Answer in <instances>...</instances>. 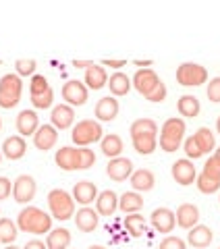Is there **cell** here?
<instances>
[{
	"instance_id": "1",
	"label": "cell",
	"mask_w": 220,
	"mask_h": 249,
	"mask_svg": "<svg viewBox=\"0 0 220 249\" xmlns=\"http://www.w3.org/2000/svg\"><path fill=\"white\" fill-rule=\"evenodd\" d=\"M131 143L135 152L141 156H150L158 147V124L152 119H137L133 121L131 129Z\"/></svg>"
},
{
	"instance_id": "2",
	"label": "cell",
	"mask_w": 220,
	"mask_h": 249,
	"mask_svg": "<svg viewBox=\"0 0 220 249\" xmlns=\"http://www.w3.org/2000/svg\"><path fill=\"white\" fill-rule=\"evenodd\" d=\"M17 227L23 232H31V235H44V232L52 231V216L46 214L44 210L36 206L23 208L17 216Z\"/></svg>"
},
{
	"instance_id": "3",
	"label": "cell",
	"mask_w": 220,
	"mask_h": 249,
	"mask_svg": "<svg viewBox=\"0 0 220 249\" xmlns=\"http://www.w3.org/2000/svg\"><path fill=\"white\" fill-rule=\"evenodd\" d=\"M185 121L179 116L166 119L160 127V150L164 152H177L185 142Z\"/></svg>"
},
{
	"instance_id": "4",
	"label": "cell",
	"mask_w": 220,
	"mask_h": 249,
	"mask_svg": "<svg viewBox=\"0 0 220 249\" xmlns=\"http://www.w3.org/2000/svg\"><path fill=\"white\" fill-rule=\"evenodd\" d=\"M23 81L17 73H6L0 77V108H15L21 102Z\"/></svg>"
},
{
	"instance_id": "5",
	"label": "cell",
	"mask_w": 220,
	"mask_h": 249,
	"mask_svg": "<svg viewBox=\"0 0 220 249\" xmlns=\"http://www.w3.org/2000/svg\"><path fill=\"white\" fill-rule=\"evenodd\" d=\"M48 208L50 216L56 220H69L71 216H75V199L65 189H52L48 193Z\"/></svg>"
},
{
	"instance_id": "6",
	"label": "cell",
	"mask_w": 220,
	"mask_h": 249,
	"mask_svg": "<svg viewBox=\"0 0 220 249\" xmlns=\"http://www.w3.org/2000/svg\"><path fill=\"white\" fill-rule=\"evenodd\" d=\"M104 137V131H102V124L98 121L92 119H83L73 127V133H71V139L79 145V147H88L90 143L102 142Z\"/></svg>"
},
{
	"instance_id": "7",
	"label": "cell",
	"mask_w": 220,
	"mask_h": 249,
	"mask_svg": "<svg viewBox=\"0 0 220 249\" xmlns=\"http://www.w3.org/2000/svg\"><path fill=\"white\" fill-rule=\"evenodd\" d=\"M195 183H198V189L202 193H216L220 191V160L216 156H210L206 160V164H203V170L195 178Z\"/></svg>"
},
{
	"instance_id": "8",
	"label": "cell",
	"mask_w": 220,
	"mask_h": 249,
	"mask_svg": "<svg viewBox=\"0 0 220 249\" xmlns=\"http://www.w3.org/2000/svg\"><path fill=\"white\" fill-rule=\"evenodd\" d=\"M208 81L206 67L198 65V62H183L177 69V83L185 85V88H198V85Z\"/></svg>"
},
{
	"instance_id": "9",
	"label": "cell",
	"mask_w": 220,
	"mask_h": 249,
	"mask_svg": "<svg viewBox=\"0 0 220 249\" xmlns=\"http://www.w3.org/2000/svg\"><path fill=\"white\" fill-rule=\"evenodd\" d=\"M36 193H37V185L31 175H19L13 181V197L17 204H29V201H34Z\"/></svg>"
},
{
	"instance_id": "10",
	"label": "cell",
	"mask_w": 220,
	"mask_h": 249,
	"mask_svg": "<svg viewBox=\"0 0 220 249\" xmlns=\"http://www.w3.org/2000/svg\"><path fill=\"white\" fill-rule=\"evenodd\" d=\"M88 96H90V89L88 85H85L83 81L79 79H71L67 81L65 85H62V98L67 100L69 106H83L85 102H88Z\"/></svg>"
},
{
	"instance_id": "11",
	"label": "cell",
	"mask_w": 220,
	"mask_h": 249,
	"mask_svg": "<svg viewBox=\"0 0 220 249\" xmlns=\"http://www.w3.org/2000/svg\"><path fill=\"white\" fill-rule=\"evenodd\" d=\"M170 173H172V178H175L179 185H183V187L195 183V178H198V170H195L193 162H191L189 158H181V160H177L175 164H172Z\"/></svg>"
},
{
	"instance_id": "12",
	"label": "cell",
	"mask_w": 220,
	"mask_h": 249,
	"mask_svg": "<svg viewBox=\"0 0 220 249\" xmlns=\"http://www.w3.org/2000/svg\"><path fill=\"white\" fill-rule=\"evenodd\" d=\"M158 81H160V77L154 69H137V73L133 75V79H131L133 88H135L141 96H147V93L158 85Z\"/></svg>"
},
{
	"instance_id": "13",
	"label": "cell",
	"mask_w": 220,
	"mask_h": 249,
	"mask_svg": "<svg viewBox=\"0 0 220 249\" xmlns=\"http://www.w3.org/2000/svg\"><path fill=\"white\" fill-rule=\"evenodd\" d=\"M50 121H52V127L56 131H65L69 127L75 124V108L69 106V104H58L52 108V114H50Z\"/></svg>"
},
{
	"instance_id": "14",
	"label": "cell",
	"mask_w": 220,
	"mask_h": 249,
	"mask_svg": "<svg viewBox=\"0 0 220 249\" xmlns=\"http://www.w3.org/2000/svg\"><path fill=\"white\" fill-rule=\"evenodd\" d=\"M106 175L116 183L127 181V178H131V175H133V162L129 158H123V156L112 158L106 166Z\"/></svg>"
},
{
	"instance_id": "15",
	"label": "cell",
	"mask_w": 220,
	"mask_h": 249,
	"mask_svg": "<svg viewBox=\"0 0 220 249\" xmlns=\"http://www.w3.org/2000/svg\"><path fill=\"white\" fill-rule=\"evenodd\" d=\"M150 220H152V227L158 232H164V235L172 232V229L177 227V218L170 208H156L150 216Z\"/></svg>"
},
{
	"instance_id": "16",
	"label": "cell",
	"mask_w": 220,
	"mask_h": 249,
	"mask_svg": "<svg viewBox=\"0 0 220 249\" xmlns=\"http://www.w3.org/2000/svg\"><path fill=\"white\" fill-rule=\"evenodd\" d=\"M175 218H177V224L181 229H193L200 224V208L195 204H181L175 212Z\"/></svg>"
},
{
	"instance_id": "17",
	"label": "cell",
	"mask_w": 220,
	"mask_h": 249,
	"mask_svg": "<svg viewBox=\"0 0 220 249\" xmlns=\"http://www.w3.org/2000/svg\"><path fill=\"white\" fill-rule=\"evenodd\" d=\"M71 196H73V199L77 201V204H81L85 208V206H90L98 199V187L92 181H79V183H75Z\"/></svg>"
},
{
	"instance_id": "18",
	"label": "cell",
	"mask_w": 220,
	"mask_h": 249,
	"mask_svg": "<svg viewBox=\"0 0 220 249\" xmlns=\"http://www.w3.org/2000/svg\"><path fill=\"white\" fill-rule=\"evenodd\" d=\"M56 142H58V131L54 129L52 124H40V129H37L34 135V145L37 150L48 152L56 145Z\"/></svg>"
},
{
	"instance_id": "19",
	"label": "cell",
	"mask_w": 220,
	"mask_h": 249,
	"mask_svg": "<svg viewBox=\"0 0 220 249\" xmlns=\"http://www.w3.org/2000/svg\"><path fill=\"white\" fill-rule=\"evenodd\" d=\"M54 162L58 164V168L67 170V173L79 170V147H60V150H56Z\"/></svg>"
},
{
	"instance_id": "20",
	"label": "cell",
	"mask_w": 220,
	"mask_h": 249,
	"mask_svg": "<svg viewBox=\"0 0 220 249\" xmlns=\"http://www.w3.org/2000/svg\"><path fill=\"white\" fill-rule=\"evenodd\" d=\"M119 110H121L119 100H116L114 96H106V98L98 100V104H96V119L102 121V123H110V121H114L116 116H119Z\"/></svg>"
},
{
	"instance_id": "21",
	"label": "cell",
	"mask_w": 220,
	"mask_h": 249,
	"mask_svg": "<svg viewBox=\"0 0 220 249\" xmlns=\"http://www.w3.org/2000/svg\"><path fill=\"white\" fill-rule=\"evenodd\" d=\"M98 222H100V214L90 206L81 208L79 212L75 214V227L81 232H93L98 229Z\"/></svg>"
},
{
	"instance_id": "22",
	"label": "cell",
	"mask_w": 220,
	"mask_h": 249,
	"mask_svg": "<svg viewBox=\"0 0 220 249\" xmlns=\"http://www.w3.org/2000/svg\"><path fill=\"white\" fill-rule=\"evenodd\" d=\"M212 241H214V232H212V229L206 227V224H198V227L189 229V232H187V243L193 245L195 249L208 247Z\"/></svg>"
},
{
	"instance_id": "23",
	"label": "cell",
	"mask_w": 220,
	"mask_h": 249,
	"mask_svg": "<svg viewBox=\"0 0 220 249\" xmlns=\"http://www.w3.org/2000/svg\"><path fill=\"white\" fill-rule=\"evenodd\" d=\"M40 129V119L34 110H21L17 116V133L21 137L36 135V131Z\"/></svg>"
},
{
	"instance_id": "24",
	"label": "cell",
	"mask_w": 220,
	"mask_h": 249,
	"mask_svg": "<svg viewBox=\"0 0 220 249\" xmlns=\"http://www.w3.org/2000/svg\"><path fill=\"white\" fill-rule=\"evenodd\" d=\"M0 150H2V156H6L9 160H21L27 152V143L21 135H11V137L4 139V143Z\"/></svg>"
},
{
	"instance_id": "25",
	"label": "cell",
	"mask_w": 220,
	"mask_h": 249,
	"mask_svg": "<svg viewBox=\"0 0 220 249\" xmlns=\"http://www.w3.org/2000/svg\"><path fill=\"white\" fill-rule=\"evenodd\" d=\"M116 210H119V196L112 191V189H106L98 193V199H96V212L100 216H112Z\"/></svg>"
},
{
	"instance_id": "26",
	"label": "cell",
	"mask_w": 220,
	"mask_h": 249,
	"mask_svg": "<svg viewBox=\"0 0 220 249\" xmlns=\"http://www.w3.org/2000/svg\"><path fill=\"white\" fill-rule=\"evenodd\" d=\"M83 83L88 85V89H102L104 85H108V75H106V69L104 67H98L96 62L85 69V77H83Z\"/></svg>"
},
{
	"instance_id": "27",
	"label": "cell",
	"mask_w": 220,
	"mask_h": 249,
	"mask_svg": "<svg viewBox=\"0 0 220 249\" xmlns=\"http://www.w3.org/2000/svg\"><path fill=\"white\" fill-rule=\"evenodd\" d=\"M154 185H156V177L150 168H139V170H133V175H131V187H133V191H152L154 189Z\"/></svg>"
},
{
	"instance_id": "28",
	"label": "cell",
	"mask_w": 220,
	"mask_h": 249,
	"mask_svg": "<svg viewBox=\"0 0 220 249\" xmlns=\"http://www.w3.org/2000/svg\"><path fill=\"white\" fill-rule=\"evenodd\" d=\"M144 208V197L137 191H125L119 197V210L123 214H137Z\"/></svg>"
},
{
	"instance_id": "29",
	"label": "cell",
	"mask_w": 220,
	"mask_h": 249,
	"mask_svg": "<svg viewBox=\"0 0 220 249\" xmlns=\"http://www.w3.org/2000/svg\"><path fill=\"white\" fill-rule=\"evenodd\" d=\"M177 110H179L181 116H187V119H195V116L200 114V110H202V104H200V100L195 98V96H191V93H185V96L179 98Z\"/></svg>"
},
{
	"instance_id": "30",
	"label": "cell",
	"mask_w": 220,
	"mask_h": 249,
	"mask_svg": "<svg viewBox=\"0 0 220 249\" xmlns=\"http://www.w3.org/2000/svg\"><path fill=\"white\" fill-rule=\"evenodd\" d=\"M100 150L102 154L106 156V158H119L121 152H123V139L116 135V133H108L102 137V142H100Z\"/></svg>"
},
{
	"instance_id": "31",
	"label": "cell",
	"mask_w": 220,
	"mask_h": 249,
	"mask_svg": "<svg viewBox=\"0 0 220 249\" xmlns=\"http://www.w3.org/2000/svg\"><path fill=\"white\" fill-rule=\"evenodd\" d=\"M71 245V232L67 229H52L46 237V247L48 249H69Z\"/></svg>"
},
{
	"instance_id": "32",
	"label": "cell",
	"mask_w": 220,
	"mask_h": 249,
	"mask_svg": "<svg viewBox=\"0 0 220 249\" xmlns=\"http://www.w3.org/2000/svg\"><path fill=\"white\" fill-rule=\"evenodd\" d=\"M108 88H110V93H112V96H127L129 89L133 88L131 77L125 75V73H114V75H110Z\"/></svg>"
},
{
	"instance_id": "33",
	"label": "cell",
	"mask_w": 220,
	"mask_h": 249,
	"mask_svg": "<svg viewBox=\"0 0 220 249\" xmlns=\"http://www.w3.org/2000/svg\"><path fill=\"white\" fill-rule=\"evenodd\" d=\"M19 237V227L11 218H0V243L13 245L15 239Z\"/></svg>"
},
{
	"instance_id": "34",
	"label": "cell",
	"mask_w": 220,
	"mask_h": 249,
	"mask_svg": "<svg viewBox=\"0 0 220 249\" xmlns=\"http://www.w3.org/2000/svg\"><path fill=\"white\" fill-rule=\"evenodd\" d=\"M195 142H198L202 154H210L212 150H214L216 145V139H214V133L208 129V127H200L198 131H195Z\"/></svg>"
},
{
	"instance_id": "35",
	"label": "cell",
	"mask_w": 220,
	"mask_h": 249,
	"mask_svg": "<svg viewBox=\"0 0 220 249\" xmlns=\"http://www.w3.org/2000/svg\"><path fill=\"white\" fill-rule=\"evenodd\" d=\"M125 227L131 232V237H141L146 232V218L137 214H127L125 216Z\"/></svg>"
},
{
	"instance_id": "36",
	"label": "cell",
	"mask_w": 220,
	"mask_h": 249,
	"mask_svg": "<svg viewBox=\"0 0 220 249\" xmlns=\"http://www.w3.org/2000/svg\"><path fill=\"white\" fill-rule=\"evenodd\" d=\"M50 89V83L44 75H34L31 77V83H29V93L31 96H42L44 91Z\"/></svg>"
},
{
	"instance_id": "37",
	"label": "cell",
	"mask_w": 220,
	"mask_h": 249,
	"mask_svg": "<svg viewBox=\"0 0 220 249\" xmlns=\"http://www.w3.org/2000/svg\"><path fill=\"white\" fill-rule=\"evenodd\" d=\"M36 67H37V62L34 58H19L17 62H15V69H17V75L19 77L34 75L36 73Z\"/></svg>"
},
{
	"instance_id": "38",
	"label": "cell",
	"mask_w": 220,
	"mask_h": 249,
	"mask_svg": "<svg viewBox=\"0 0 220 249\" xmlns=\"http://www.w3.org/2000/svg\"><path fill=\"white\" fill-rule=\"evenodd\" d=\"M31 104L36 108H40V110H46V108H50L54 104V89L50 88L48 91H44L42 96H31Z\"/></svg>"
},
{
	"instance_id": "39",
	"label": "cell",
	"mask_w": 220,
	"mask_h": 249,
	"mask_svg": "<svg viewBox=\"0 0 220 249\" xmlns=\"http://www.w3.org/2000/svg\"><path fill=\"white\" fill-rule=\"evenodd\" d=\"M166 93H168V89H166V83H164L162 79L158 81V85H156V88L147 93L146 96V100L147 102H154V104H158V102H164V100H166Z\"/></svg>"
},
{
	"instance_id": "40",
	"label": "cell",
	"mask_w": 220,
	"mask_h": 249,
	"mask_svg": "<svg viewBox=\"0 0 220 249\" xmlns=\"http://www.w3.org/2000/svg\"><path fill=\"white\" fill-rule=\"evenodd\" d=\"M96 164V154L90 147H79V170H88Z\"/></svg>"
},
{
	"instance_id": "41",
	"label": "cell",
	"mask_w": 220,
	"mask_h": 249,
	"mask_svg": "<svg viewBox=\"0 0 220 249\" xmlns=\"http://www.w3.org/2000/svg\"><path fill=\"white\" fill-rule=\"evenodd\" d=\"M183 150H185V154H187V158H193V160H198V158H202V156H203L193 135L187 137L185 142H183Z\"/></svg>"
},
{
	"instance_id": "42",
	"label": "cell",
	"mask_w": 220,
	"mask_h": 249,
	"mask_svg": "<svg viewBox=\"0 0 220 249\" xmlns=\"http://www.w3.org/2000/svg\"><path fill=\"white\" fill-rule=\"evenodd\" d=\"M158 249H187V243H185L183 239L168 235V237H164V239L160 241Z\"/></svg>"
},
{
	"instance_id": "43",
	"label": "cell",
	"mask_w": 220,
	"mask_h": 249,
	"mask_svg": "<svg viewBox=\"0 0 220 249\" xmlns=\"http://www.w3.org/2000/svg\"><path fill=\"white\" fill-rule=\"evenodd\" d=\"M206 93H208V100H210V102H214V104L220 102V77H214V79H210Z\"/></svg>"
},
{
	"instance_id": "44",
	"label": "cell",
	"mask_w": 220,
	"mask_h": 249,
	"mask_svg": "<svg viewBox=\"0 0 220 249\" xmlns=\"http://www.w3.org/2000/svg\"><path fill=\"white\" fill-rule=\"evenodd\" d=\"M11 193H13V183H11V178L0 177V199L11 197Z\"/></svg>"
},
{
	"instance_id": "45",
	"label": "cell",
	"mask_w": 220,
	"mask_h": 249,
	"mask_svg": "<svg viewBox=\"0 0 220 249\" xmlns=\"http://www.w3.org/2000/svg\"><path fill=\"white\" fill-rule=\"evenodd\" d=\"M102 65H104V67H112V69H121V67L127 65V60H125V58H104V60H102Z\"/></svg>"
},
{
	"instance_id": "46",
	"label": "cell",
	"mask_w": 220,
	"mask_h": 249,
	"mask_svg": "<svg viewBox=\"0 0 220 249\" xmlns=\"http://www.w3.org/2000/svg\"><path fill=\"white\" fill-rule=\"evenodd\" d=\"M23 249H48V247H46V243L40 239H31V241H27V245Z\"/></svg>"
},
{
	"instance_id": "47",
	"label": "cell",
	"mask_w": 220,
	"mask_h": 249,
	"mask_svg": "<svg viewBox=\"0 0 220 249\" xmlns=\"http://www.w3.org/2000/svg\"><path fill=\"white\" fill-rule=\"evenodd\" d=\"M92 65H93V60H79V58L73 60V67H77V69H90Z\"/></svg>"
},
{
	"instance_id": "48",
	"label": "cell",
	"mask_w": 220,
	"mask_h": 249,
	"mask_svg": "<svg viewBox=\"0 0 220 249\" xmlns=\"http://www.w3.org/2000/svg\"><path fill=\"white\" fill-rule=\"evenodd\" d=\"M133 62H135L137 67H141V69H150V65H152L154 60H150V58H147V60H133Z\"/></svg>"
},
{
	"instance_id": "49",
	"label": "cell",
	"mask_w": 220,
	"mask_h": 249,
	"mask_svg": "<svg viewBox=\"0 0 220 249\" xmlns=\"http://www.w3.org/2000/svg\"><path fill=\"white\" fill-rule=\"evenodd\" d=\"M88 249H106V247L104 245H90Z\"/></svg>"
},
{
	"instance_id": "50",
	"label": "cell",
	"mask_w": 220,
	"mask_h": 249,
	"mask_svg": "<svg viewBox=\"0 0 220 249\" xmlns=\"http://www.w3.org/2000/svg\"><path fill=\"white\" fill-rule=\"evenodd\" d=\"M216 131L220 133V116H218V121H216Z\"/></svg>"
},
{
	"instance_id": "51",
	"label": "cell",
	"mask_w": 220,
	"mask_h": 249,
	"mask_svg": "<svg viewBox=\"0 0 220 249\" xmlns=\"http://www.w3.org/2000/svg\"><path fill=\"white\" fill-rule=\"evenodd\" d=\"M2 249H19V247H15V245H4Z\"/></svg>"
},
{
	"instance_id": "52",
	"label": "cell",
	"mask_w": 220,
	"mask_h": 249,
	"mask_svg": "<svg viewBox=\"0 0 220 249\" xmlns=\"http://www.w3.org/2000/svg\"><path fill=\"white\" fill-rule=\"evenodd\" d=\"M214 156H216V158L220 160V147H218V150H216V154H214Z\"/></svg>"
},
{
	"instance_id": "53",
	"label": "cell",
	"mask_w": 220,
	"mask_h": 249,
	"mask_svg": "<svg viewBox=\"0 0 220 249\" xmlns=\"http://www.w3.org/2000/svg\"><path fill=\"white\" fill-rule=\"evenodd\" d=\"M0 162H2V150H0Z\"/></svg>"
},
{
	"instance_id": "54",
	"label": "cell",
	"mask_w": 220,
	"mask_h": 249,
	"mask_svg": "<svg viewBox=\"0 0 220 249\" xmlns=\"http://www.w3.org/2000/svg\"><path fill=\"white\" fill-rule=\"evenodd\" d=\"M0 129H2V119H0Z\"/></svg>"
},
{
	"instance_id": "55",
	"label": "cell",
	"mask_w": 220,
	"mask_h": 249,
	"mask_svg": "<svg viewBox=\"0 0 220 249\" xmlns=\"http://www.w3.org/2000/svg\"><path fill=\"white\" fill-rule=\"evenodd\" d=\"M0 65H2V60H0Z\"/></svg>"
},
{
	"instance_id": "56",
	"label": "cell",
	"mask_w": 220,
	"mask_h": 249,
	"mask_svg": "<svg viewBox=\"0 0 220 249\" xmlns=\"http://www.w3.org/2000/svg\"><path fill=\"white\" fill-rule=\"evenodd\" d=\"M0 249H2V247H0Z\"/></svg>"
},
{
	"instance_id": "57",
	"label": "cell",
	"mask_w": 220,
	"mask_h": 249,
	"mask_svg": "<svg viewBox=\"0 0 220 249\" xmlns=\"http://www.w3.org/2000/svg\"><path fill=\"white\" fill-rule=\"evenodd\" d=\"M218 249H220V247H218Z\"/></svg>"
}]
</instances>
